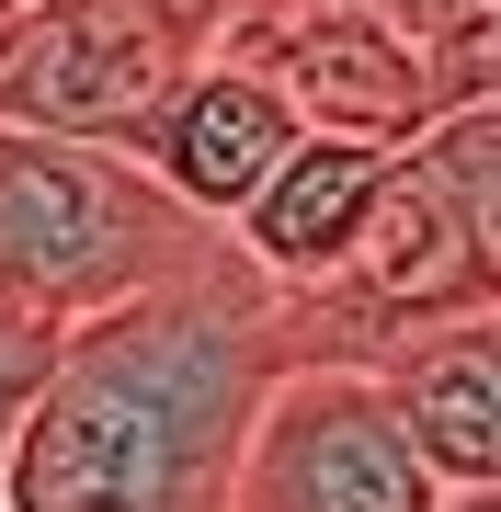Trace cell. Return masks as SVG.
Wrapping results in <instances>:
<instances>
[{
	"label": "cell",
	"mask_w": 501,
	"mask_h": 512,
	"mask_svg": "<svg viewBox=\"0 0 501 512\" xmlns=\"http://www.w3.org/2000/svg\"><path fill=\"white\" fill-rule=\"evenodd\" d=\"M12 12H23V0H0V23H12Z\"/></svg>",
	"instance_id": "cell-13"
},
{
	"label": "cell",
	"mask_w": 501,
	"mask_h": 512,
	"mask_svg": "<svg viewBox=\"0 0 501 512\" xmlns=\"http://www.w3.org/2000/svg\"><path fill=\"white\" fill-rule=\"evenodd\" d=\"M126 148H137V171H149L171 205H194L205 228H228V217L262 194V171L297 148V114L262 92L240 57H217V46H205L194 69L160 92V114H149Z\"/></svg>",
	"instance_id": "cell-7"
},
{
	"label": "cell",
	"mask_w": 501,
	"mask_h": 512,
	"mask_svg": "<svg viewBox=\"0 0 501 512\" xmlns=\"http://www.w3.org/2000/svg\"><path fill=\"white\" fill-rule=\"evenodd\" d=\"M217 12L228 0H23L0 23V126L126 148L217 46Z\"/></svg>",
	"instance_id": "cell-4"
},
{
	"label": "cell",
	"mask_w": 501,
	"mask_h": 512,
	"mask_svg": "<svg viewBox=\"0 0 501 512\" xmlns=\"http://www.w3.org/2000/svg\"><path fill=\"white\" fill-rule=\"evenodd\" d=\"M445 512H501V490H445Z\"/></svg>",
	"instance_id": "cell-12"
},
{
	"label": "cell",
	"mask_w": 501,
	"mask_h": 512,
	"mask_svg": "<svg viewBox=\"0 0 501 512\" xmlns=\"http://www.w3.org/2000/svg\"><path fill=\"white\" fill-rule=\"evenodd\" d=\"M365 376L388 387L433 490H501V308L399 330V342L365 353Z\"/></svg>",
	"instance_id": "cell-8"
},
{
	"label": "cell",
	"mask_w": 501,
	"mask_h": 512,
	"mask_svg": "<svg viewBox=\"0 0 501 512\" xmlns=\"http://www.w3.org/2000/svg\"><path fill=\"white\" fill-rule=\"evenodd\" d=\"M285 365V296L240 251L57 330L23 421L0 433V512H228L251 410Z\"/></svg>",
	"instance_id": "cell-1"
},
{
	"label": "cell",
	"mask_w": 501,
	"mask_h": 512,
	"mask_svg": "<svg viewBox=\"0 0 501 512\" xmlns=\"http://www.w3.org/2000/svg\"><path fill=\"white\" fill-rule=\"evenodd\" d=\"M228 512H445L365 365H274Z\"/></svg>",
	"instance_id": "cell-6"
},
{
	"label": "cell",
	"mask_w": 501,
	"mask_h": 512,
	"mask_svg": "<svg viewBox=\"0 0 501 512\" xmlns=\"http://www.w3.org/2000/svg\"><path fill=\"white\" fill-rule=\"evenodd\" d=\"M205 251H217V228L194 205H171L137 171V148L0 126V296L23 319L80 330V319L126 308V296L171 285Z\"/></svg>",
	"instance_id": "cell-3"
},
{
	"label": "cell",
	"mask_w": 501,
	"mask_h": 512,
	"mask_svg": "<svg viewBox=\"0 0 501 512\" xmlns=\"http://www.w3.org/2000/svg\"><path fill=\"white\" fill-rule=\"evenodd\" d=\"M376 160L388 148H342V137H297L274 171H262V194L228 217V251L251 262L274 296H308L331 285V262L353 251V217H365L376 194Z\"/></svg>",
	"instance_id": "cell-9"
},
{
	"label": "cell",
	"mask_w": 501,
	"mask_h": 512,
	"mask_svg": "<svg viewBox=\"0 0 501 512\" xmlns=\"http://www.w3.org/2000/svg\"><path fill=\"white\" fill-rule=\"evenodd\" d=\"M501 308V114H433L376 160L331 285L285 296V365H365L422 319Z\"/></svg>",
	"instance_id": "cell-2"
},
{
	"label": "cell",
	"mask_w": 501,
	"mask_h": 512,
	"mask_svg": "<svg viewBox=\"0 0 501 512\" xmlns=\"http://www.w3.org/2000/svg\"><path fill=\"white\" fill-rule=\"evenodd\" d=\"M365 12H388V23H399V35H433V23H456V12H467V0H365Z\"/></svg>",
	"instance_id": "cell-11"
},
{
	"label": "cell",
	"mask_w": 501,
	"mask_h": 512,
	"mask_svg": "<svg viewBox=\"0 0 501 512\" xmlns=\"http://www.w3.org/2000/svg\"><path fill=\"white\" fill-rule=\"evenodd\" d=\"M217 57L297 114V137H342V148H410L433 126V69L422 35H399L365 0H228L217 12Z\"/></svg>",
	"instance_id": "cell-5"
},
{
	"label": "cell",
	"mask_w": 501,
	"mask_h": 512,
	"mask_svg": "<svg viewBox=\"0 0 501 512\" xmlns=\"http://www.w3.org/2000/svg\"><path fill=\"white\" fill-rule=\"evenodd\" d=\"M46 353H57V330L23 319L12 296H0V433L23 421V399H35V376H46Z\"/></svg>",
	"instance_id": "cell-10"
}]
</instances>
